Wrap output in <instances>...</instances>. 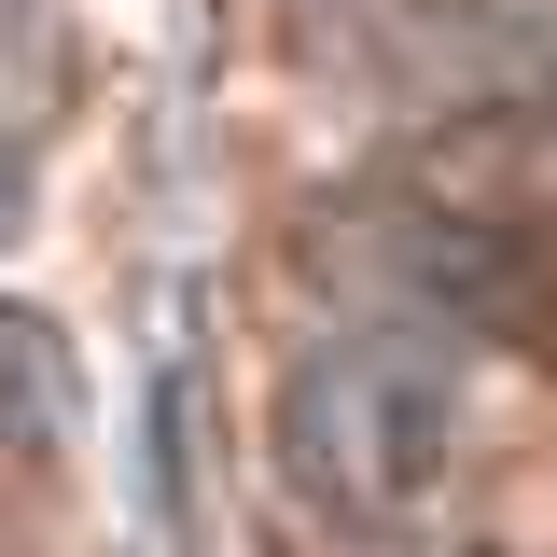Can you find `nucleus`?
<instances>
[{"mask_svg":"<svg viewBox=\"0 0 557 557\" xmlns=\"http://www.w3.org/2000/svg\"><path fill=\"white\" fill-rule=\"evenodd\" d=\"M0 418L28 432V446H70V348L28 321V307H0Z\"/></svg>","mask_w":557,"mask_h":557,"instance_id":"nucleus-2","label":"nucleus"},{"mask_svg":"<svg viewBox=\"0 0 557 557\" xmlns=\"http://www.w3.org/2000/svg\"><path fill=\"white\" fill-rule=\"evenodd\" d=\"M460 446V362L405 321H362L321 335L293 362V405H278V460L321 516H418L432 474Z\"/></svg>","mask_w":557,"mask_h":557,"instance_id":"nucleus-1","label":"nucleus"},{"mask_svg":"<svg viewBox=\"0 0 557 557\" xmlns=\"http://www.w3.org/2000/svg\"><path fill=\"white\" fill-rule=\"evenodd\" d=\"M0 223H14V153H0Z\"/></svg>","mask_w":557,"mask_h":557,"instance_id":"nucleus-3","label":"nucleus"}]
</instances>
